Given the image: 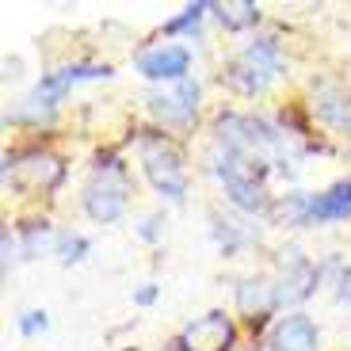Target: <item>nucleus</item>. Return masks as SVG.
I'll list each match as a JSON object with an SVG mask.
<instances>
[{
    "label": "nucleus",
    "mask_w": 351,
    "mask_h": 351,
    "mask_svg": "<svg viewBox=\"0 0 351 351\" xmlns=\"http://www.w3.org/2000/svg\"><path fill=\"white\" fill-rule=\"evenodd\" d=\"M214 176L221 180L229 202L245 214H263L271 206V195H267V168L263 160L245 157V153H229L214 145Z\"/></svg>",
    "instance_id": "1"
},
{
    "label": "nucleus",
    "mask_w": 351,
    "mask_h": 351,
    "mask_svg": "<svg viewBox=\"0 0 351 351\" xmlns=\"http://www.w3.org/2000/svg\"><path fill=\"white\" fill-rule=\"evenodd\" d=\"M138 157H141V172L157 187V195H165L168 202H184L187 199V165L184 153L168 134L149 130L138 141Z\"/></svg>",
    "instance_id": "2"
},
{
    "label": "nucleus",
    "mask_w": 351,
    "mask_h": 351,
    "mask_svg": "<svg viewBox=\"0 0 351 351\" xmlns=\"http://www.w3.org/2000/svg\"><path fill=\"white\" fill-rule=\"evenodd\" d=\"M279 73H282V50L271 35L252 38V43L226 65L229 88H237L241 96H260V92H267Z\"/></svg>",
    "instance_id": "3"
},
{
    "label": "nucleus",
    "mask_w": 351,
    "mask_h": 351,
    "mask_svg": "<svg viewBox=\"0 0 351 351\" xmlns=\"http://www.w3.org/2000/svg\"><path fill=\"white\" fill-rule=\"evenodd\" d=\"M126 202H130V184H126V168L114 157L99 160L92 180L84 187V214L99 226H111L126 214Z\"/></svg>",
    "instance_id": "4"
},
{
    "label": "nucleus",
    "mask_w": 351,
    "mask_h": 351,
    "mask_svg": "<svg viewBox=\"0 0 351 351\" xmlns=\"http://www.w3.org/2000/svg\"><path fill=\"white\" fill-rule=\"evenodd\" d=\"M271 282H275V302H279V306H298V302H306L309 294L317 290V282H321V267H317L302 248L290 245L287 252H282L279 275H275Z\"/></svg>",
    "instance_id": "5"
},
{
    "label": "nucleus",
    "mask_w": 351,
    "mask_h": 351,
    "mask_svg": "<svg viewBox=\"0 0 351 351\" xmlns=\"http://www.w3.org/2000/svg\"><path fill=\"white\" fill-rule=\"evenodd\" d=\"M233 340H237L233 317L221 313V309H210V313L195 317V321H187L180 328L176 348L180 351H233Z\"/></svg>",
    "instance_id": "6"
},
{
    "label": "nucleus",
    "mask_w": 351,
    "mask_h": 351,
    "mask_svg": "<svg viewBox=\"0 0 351 351\" xmlns=\"http://www.w3.org/2000/svg\"><path fill=\"white\" fill-rule=\"evenodd\" d=\"M199 96L202 88L199 80H180V84H168V88H157V92H149L145 96V104H149V111L157 114V123L165 126H187L199 114Z\"/></svg>",
    "instance_id": "7"
},
{
    "label": "nucleus",
    "mask_w": 351,
    "mask_h": 351,
    "mask_svg": "<svg viewBox=\"0 0 351 351\" xmlns=\"http://www.w3.org/2000/svg\"><path fill=\"white\" fill-rule=\"evenodd\" d=\"M138 73L145 80H157V84H180L187 80L191 73V50L180 43H160V46H149V50L138 53Z\"/></svg>",
    "instance_id": "8"
},
{
    "label": "nucleus",
    "mask_w": 351,
    "mask_h": 351,
    "mask_svg": "<svg viewBox=\"0 0 351 351\" xmlns=\"http://www.w3.org/2000/svg\"><path fill=\"white\" fill-rule=\"evenodd\" d=\"M348 218H351V180L306 195V218H302V226H332V221H348Z\"/></svg>",
    "instance_id": "9"
},
{
    "label": "nucleus",
    "mask_w": 351,
    "mask_h": 351,
    "mask_svg": "<svg viewBox=\"0 0 351 351\" xmlns=\"http://www.w3.org/2000/svg\"><path fill=\"white\" fill-rule=\"evenodd\" d=\"M267 348L271 351H317L321 348V328L306 313H287L271 325Z\"/></svg>",
    "instance_id": "10"
},
{
    "label": "nucleus",
    "mask_w": 351,
    "mask_h": 351,
    "mask_svg": "<svg viewBox=\"0 0 351 351\" xmlns=\"http://www.w3.org/2000/svg\"><path fill=\"white\" fill-rule=\"evenodd\" d=\"M4 176H16L19 184H31V187H43L46 191V187H53L65 176V168L53 153H23V157L4 160Z\"/></svg>",
    "instance_id": "11"
},
{
    "label": "nucleus",
    "mask_w": 351,
    "mask_h": 351,
    "mask_svg": "<svg viewBox=\"0 0 351 351\" xmlns=\"http://www.w3.org/2000/svg\"><path fill=\"white\" fill-rule=\"evenodd\" d=\"M237 306L245 309L248 317H263L267 309H275V282L271 279H248L237 287Z\"/></svg>",
    "instance_id": "12"
},
{
    "label": "nucleus",
    "mask_w": 351,
    "mask_h": 351,
    "mask_svg": "<svg viewBox=\"0 0 351 351\" xmlns=\"http://www.w3.org/2000/svg\"><path fill=\"white\" fill-rule=\"evenodd\" d=\"M313 107H317V114H321L328 126H336V130H348L351 126V99H348V92H340V88L321 92Z\"/></svg>",
    "instance_id": "13"
},
{
    "label": "nucleus",
    "mask_w": 351,
    "mask_h": 351,
    "mask_svg": "<svg viewBox=\"0 0 351 351\" xmlns=\"http://www.w3.org/2000/svg\"><path fill=\"white\" fill-rule=\"evenodd\" d=\"M214 16L226 31H245V27L260 23V8L252 0H229V4H214Z\"/></svg>",
    "instance_id": "14"
},
{
    "label": "nucleus",
    "mask_w": 351,
    "mask_h": 351,
    "mask_svg": "<svg viewBox=\"0 0 351 351\" xmlns=\"http://www.w3.org/2000/svg\"><path fill=\"white\" fill-rule=\"evenodd\" d=\"M58 245V233H53L46 221H35V226H23V237H19V252L27 256V260H38L43 252H50V248Z\"/></svg>",
    "instance_id": "15"
},
{
    "label": "nucleus",
    "mask_w": 351,
    "mask_h": 351,
    "mask_svg": "<svg viewBox=\"0 0 351 351\" xmlns=\"http://www.w3.org/2000/svg\"><path fill=\"white\" fill-rule=\"evenodd\" d=\"M88 237L84 233H58V245H53V256H58V263L62 267H73V263H80L88 256Z\"/></svg>",
    "instance_id": "16"
},
{
    "label": "nucleus",
    "mask_w": 351,
    "mask_h": 351,
    "mask_svg": "<svg viewBox=\"0 0 351 351\" xmlns=\"http://www.w3.org/2000/svg\"><path fill=\"white\" fill-rule=\"evenodd\" d=\"M206 12H214V4H187V8L180 12L176 19H168L165 31H168V35H180V31H191V35H195V31H199V23L206 19Z\"/></svg>",
    "instance_id": "17"
},
{
    "label": "nucleus",
    "mask_w": 351,
    "mask_h": 351,
    "mask_svg": "<svg viewBox=\"0 0 351 351\" xmlns=\"http://www.w3.org/2000/svg\"><path fill=\"white\" fill-rule=\"evenodd\" d=\"M16 328H19V336H43L46 328H50V313H46V309H23Z\"/></svg>",
    "instance_id": "18"
},
{
    "label": "nucleus",
    "mask_w": 351,
    "mask_h": 351,
    "mask_svg": "<svg viewBox=\"0 0 351 351\" xmlns=\"http://www.w3.org/2000/svg\"><path fill=\"white\" fill-rule=\"evenodd\" d=\"M214 237H218V245H221V252H226V256H233V252L241 248L237 226H233V221H221L218 214H214Z\"/></svg>",
    "instance_id": "19"
},
{
    "label": "nucleus",
    "mask_w": 351,
    "mask_h": 351,
    "mask_svg": "<svg viewBox=\"0 0 351 351\" xmlns=\"http://www.w3.org/2000/svg\"><path fill=\"white\" fill-rule=\"evenodd\" d=\"M160 229H165V214H149V218H141L138 237H141V241H157Z\"/></svg>",
    "instance_id": "20"
},
{
    "label": "nucleus",
    "mask_w": 351,
    "mask_h": 351,
    "mask_svg": "<svg viewBox=\"0 0 351 351\" xmlns=\"http://www.w3.org/2000/svg\"><path fill=\"white\" fill-rule=\"evenodd\" d=\"M153 302H157V282H141L134 290V306H153Z\"/></svg>",
    "instance_id": "21"
}]
</instances>
